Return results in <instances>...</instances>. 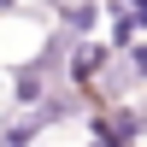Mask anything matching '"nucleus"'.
Segmentation results:
<instances>
[{
  "instance_id": "nucleus-1",
  "label": "nucleus",
  "mask_w": 147,
  "mask_h": 147,
  "mask_svg": "<svg viewBox=\"0 0 147 147\" xmlns=\"http://www.w3.org/2000/svg\"><path fill=\"white\" fill-rule=\"evenodd\" d=\"M100 65H106V47H82V53L71 59V77H77V82H88Z\"/></svg>"
},
{
  "instance_id": "nucleus-2",
  "label": "nucleus",
  "mask_w": 147,
  "mask_h": 147,
  "mask_svg": "<svg viewBox=\"0 0 147 147\" xmlns=\"http://www.w3.org/2000/svg\"><path fill=\"white\" fill-rule=\"evenodd\" d=\"M65 24H71V30H94V24H100V12H94V6H71Z\"/></svg>"
},
{
  "instance_id": "nucleus-3",
  "label": "nucleus",
  "mask_w": 147,
  "mask_h": 147,
  "mask_svg": "<svg viewBox=\"0 0 147 147\" xmlns=\"http://www.w3.org/2000/svg\"><path fill=\"white\" fill-rule=\"evenodd\" d=\"M124 12H129V24H136V30H147V0H129Z\"/></svg>"
},
{
  "instance_id": "nucleus-4",
  "label": "nucleus",
  "mask_w": 147,
  "mask_h": 147,
  "mask_svg": "<svg viewBox=\"0 0 147 147\" xmlns=\"http://www.w3.org/2000/svg\"><path fill=\"white\" fill-rule=\"evenodd\" d=\"M129 65H136V77H147V41L136 47V53H129Z\"/></svg>"
},
{
  "instance_id": "nucleus-5",
  "label": "nucleus",
  "mask_w": 147,
  "mask_h": 147,
  "mask_svg": "<svg viewBox=\"0 0 147 147\" xmlns=\"http://www.w3.org/2000/svg\"><path fill=\"white\" fill-rule=\"evenodd\" d=\"M0 6H12V0H0Z\"/></svg>"
}]
</instances>
